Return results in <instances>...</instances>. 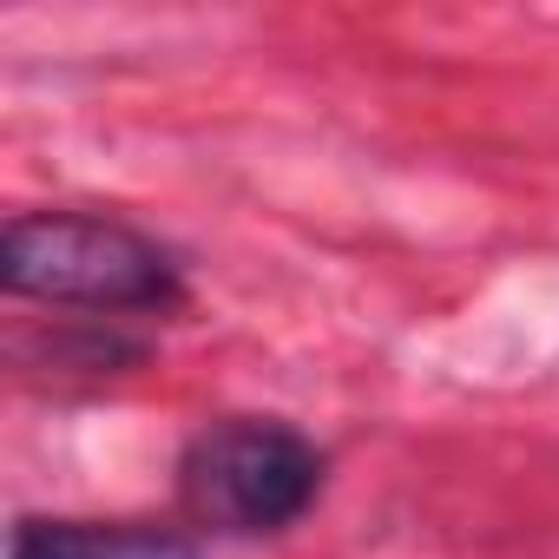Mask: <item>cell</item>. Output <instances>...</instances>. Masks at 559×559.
<instances>
[{
	"instance_id": "cell-3",
	"label": "cell",
	"mask_w": 559,
	"mask_h": 559,
	"mask_svg": "<svg viewBox=\"0 0 559 559\" xmlns=\"http://www.w3.org/2000/svg\"><path fill=\"white\" fill-rule=\"evenodd\" d=\"M8 559H198V546L145 520H21Z\"/></svg>"
},
{
	"instance_id": "cell-2",
	"label": "cell",
	"mask_w": 559,
	"mask_h": 559,
	"mask_svg": "<svg viewBox=\"0 0 559 559\" xmlns=\"http://www.w3.org/2000/svg\"><path fill=\"white\" fill-rule=\"evenodd\" d=\"M178 493L198 526L276 533V526L304 520L310 500L323 493V454L284 421L230 415L191 435L178 461Z\"/></svg>"
},
{
	"instance_id": "cell-1",
	"label": "cell",
	"mask_w": 559,
	"mask_h": 559,
	"mask_svg": "<svg viewBox=\"0 0 559 559\" xmlns=\"http://www.w3.org/2000/svg\"><path fill=\"white\" fill-rule=\"evenodd\" d=\"M0 284L14 297L67 304V310H171L185 297L165 243L119 217L80 211H27L0 230Z\"/></svg>"
}]
</instances>
